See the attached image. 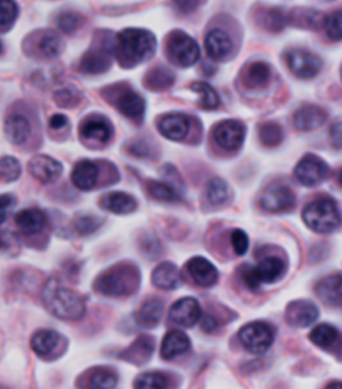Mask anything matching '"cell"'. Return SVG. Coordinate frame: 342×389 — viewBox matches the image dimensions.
<instances>
[{"label":"cell","instance_id":"1","mask_svg":"<svg viewBox=\"0 0 342 389\" xmlns=\"http://www.w3.org/2000/svg\"><path fill=\"white\" fill-rule=\"evenodd\" d=\"M42 299H44L47 309L59 319L77 321L85 314L84 297L60 284L57 279H49L46 282Z\"/></svg>","mask_w":342,"mask_h":389},{"label":"cell","instance_id":"2","mask_svg":"<svg viewBox=\"0 0 342 389\" xmlns=\"http://www.w3.org/2000/svg\"><path fill=\"white\" fill-rule=\"evenodd\" d=\"M117 42L120 59L129 65L149 60L157 49L156 37L142 28H125L119 33Z\"/></svg>","mask_w":342,"mask_h":389},{"label":"cell","instance_id":"3","mask_svg":"<svg viewBox=\"0 0 342 389\" xmlns=\"http://www.w3.org/2000/svg\"><path fill=\"white\" fill-rule=\"evenodd\" d=\"M139 284V276L136 267L125 266H115L109 271H105L95 279V289L100 294L109 296V297H120L127 296L131 292L136 291Z\"/></svg>","mask_w":342,"mask_h":389},{"label":"cell","instance_id":"4","mask_svg":"<svg viewBox=\"0 0 342 389\" xmlns=\"http://www.w3.org/2000/svg\"><path fill=\"white\" fill-rule=\"evenodd\" d=\"M302 218H304L307 228L321 234L332 233V230L339 228L341 223L337 206L329 198L316 199L311 204H307L304 213H302Z\"/></svg>","mask_w":342,"mask_h":389},{"label":"cell","instance_id":"5","mask_svg":"<svg viewBox=\"0 0 342 389\" xmlns=\"http://www.w3.org/2000/svg\"><path fill=\"white\" fill-rule=\"evenodd\" d=\"M286 272V262L277 256H267L255 266L242 267V279L250 289H259L262 284H272Z\"/></svg>","mask_w":342,"mask_h":389},{"label":"cell","instance_id":"6","mask_svg":"<svg viewBox=\"0 0 342 389\" xmlns=\"http://www.w3.org/2000/svg\"><path fill=\"white\" fill-rule=\"evenodd\" d=\"M239 341L245 349L254 354H264L269 351L274 343V328L262 321L245 324L239 331Z\"/></svg>","mask_w":342,"mask_h":389},{"label":"cell","instance_id":"7","mask_svg":"<svg viewBox=\"0 0 342 389\" xmlns=\"http://www.w3.org/2000/svg\"><path fill=\"white\" fill-rule=\"evenodd\" d=\"M167 50L169 55L172 57V60L182 67L194 65L201 57L197 42L191 36H187V33L181 31H174L169 36Z\"/></svg>","mask_w":342,"mask_h":389},{"label":"cell","instance_id":"8","mask_svg":"<svg viewBox=\"0 0 342 389\" xmlns=\"http://www.w3.org/2000/svg\"><path fill=\"white\" fill-rule=\"evenodd\" d=\"M329 174V167L321 157L312 156V154H307V156L302 157L296 166V171H294V176L296 179L301 182L302 186L314 187L322 182Z\"/></svg>","mask_w":342,"mask_h":389},{"label":"cell","instance_id":"9","mask_svg":"<svg viewBox=\"0 0 342 389\" xmlns=\"http://www.w3.org/2000/svg\"><path fill=\"white\" fill-rule=\"evenodd\" d=\"M294 203H296L294 192L287 186L281 184L269 186L259 201L261 208L267 213H284V211L292 209Z\"/></svg>","mask_w":342,"mask_h":389},{"label":"cell","instance_id":"10","mask_svg":"<svg viewBox=\"0 0 342 389\" xmlns=\"http://www.w3.org/2000/svg\"><path fill=\"white\" fill-rule=\"evenodd\" d=\"M201 316V304L194 297H182V299L176 301L169 311V321L176 326H182V328H192L199 323Z\"/></svg>","mask_w":342,"mask_h":389},{"label":"cell","instance_id":"11","mask_svg":"<svg viewBox=\"0 0 342 389\" xmlns=\"http://www.w3.org/2000/svg\"><path fill=\"white\" fill-rule=\"evenodd\" d=\"M286 59L289 69L301 79H312L321 72V59L307 50H291Z\"/></svg>","mask_w":342,"mask_h":389},{"label":"cell","instance_id":"12","mask_svg":"<svg viewBox=\"0 0 342 389\" xmlns=\"http://www.w3.org/2000/svg\"><path fill=\"white\" fill-rule=\"evenodd\" d=\"M245 137V127L239 121H224L214 127V139L220 147L234 151L242 146Z\"/></svg>","mask_w":342,"mask_h":389},{"label":"cell","instance_id":"13","mask_svg":"<svg viewBox=\"0 0 342 389\" xmlns=\"http://www.w3.org/2000/svg\"><path fill=\"white\" fill-rule=\"evenodd\" d=\"M319 318V309L311 301H294L287 306L286 321L296 328H307Z\"/></svg>","mask_w":342,"mask_h":389},{"label":"cell","instance_id":"14","mask_svg":"<svg viewBox=\"0 0 342 389\" xmlns=\"http://www.w3.org/2000/svg\"><path fill=\"white\" fill-rule=\"evenodd\" d=\"M112 124H110L105 117L100 115H90L85 119L80 126V134L85 141L97 142V144H107L112 137Z\"/></svg>","mask_w":342,"mask_h":389},{"label":"cell","instance_id":"15","mask_svg":"<svg viewBox=\"0 0 342 389\" xmlns=\"http://www.w3.org/2000/svg\"><path fill=\"white\" fill-rule=\"evenodd\" d=\"M157 127L164 137L171 139V141H182L191 129V119L179 112L167 114L159 119Z\"/></svg>","mask_w":342,"mask_h":389},{"label":"cell","instance_id":"16","mask_svg":"<svg viewBox=\"0 0 342 389\" xmlns=\"http://www.w3.org/2000/svg\"><path fill=\"white\" fill-rule=\"evenodd\" d=\"M28 171L31 174L46 184L57 181L62 174V164L59 161L52 159L49 156H36L28 162Z\"/></svg>","mask_w":342,"mask_h":389},{"label":"cell","instance_id":"17","mask_svg":"<svg viewBox=\"0 0 342 389\" xmlns=\"http://www.w3.org/2000/svg\"><path fill=\"white\" fill-rule=\"evenodd\" d=\"M187 272H189L192 279L197 284L202 287H209L214 286L218 282V269H215L214 264L210 261H207L204 257H192L189 262H187Z\"/></svg>","mask_w":342,"mask_h":389},{"label":"cell","instance_id":"18","mask_svg":"<svg viewBox=\"0 0 342 389\" xmlns=\"http://www.w3.org/2000/svg\"><path fill=\"white\" fill-rule=\"evenodd\" d=\"M115 107L122 112L125 117L132 119L136 122H142L144 114H146V100L134 90H125L120 92L115 99Z\"/></svg>","mask_w":342,"mask_h":389},{"label":"cell","instance_id":"19","mask_svg":"<svg viewBox=\"0 0 342 389\" xmlns=\"http://www.w3.org/2000/svg\"><path fill=\"white\" fill-rule=\"evenodd\" d=\"M233 38L220 28H214L205 36V50L207 55L214 60L228 59L233 52Z\"/></svg>","mask_w":342,"mask_h":389},{"label":"cell","instance_id":"20","mask_svg":"<svg viewBox=\"0 0 342 389\" xmlns=\"http://www.w3.org/2000/svg\"><path fill=\"white\" fill-rule=\"evenodd\" d=\"M327 114L326 110L321 107H316V105H304L294 114V126H296L299 131H314V129L321 127L322 124L326 122Z\"/></svg>","mask_w":342,"mask_h":389},{"label":"cell","instance_id":"21","mask_svg":"<svg viewBox=\"0 0 342 389\" xmlns=\"http://www.w3.org/2000/svg\"><path fill=\"white\" fill-rule=\"evenodd\" d=\"M99 181V167L92 161L77 162L74 171H72V182L77 189L90 191L94 189Z\"/></svg>","mask_w":342,"mask_h":389},{"label":"cell","instance_id":"22","mask_svg":"<svg viewBox=\"0 0 342 389\" xmlns=\"http://www.w3.org/2000/svg\"><path fill=\"white\" fill-rule=\"evenodd\" d=\"M191 349V341L187 338L186 333L182 331H171L166 334V338L162 339L161 346V354L164 359H176L182 356Z\"/></svg>","mask_w":342,"mask_h":389},{"label":"cell","instance_id":"23","mask_svg":"<svg viewBox=\"0 0 342 389\" xmlns=\"http://www.w3.org/2000/svg\"><path fill=\"white\" fill-rule=\"evenodd\" d=\"M152 282L154 286L159 287V289H164V291L176 289V287H179V282H181L179 269H177L176 264L172 262L159 264L152 272Z\"/></svg>","mask_w":342,"mask_h":389},{"label":"cell","instance_id":"24","mask_svg":"<svg viewBox=\"0 0 342 389\" xmlns=\"http://www.w3.org/2000/svg\"><path fill=\"white\" fill-rule=\"evenodd\" d=\"M100 206L114 214H131L137 209L136 199L125 192H109L100 199Z\"/></svg>","mask_w":342,"mask_h":389},{"label":"cell","instance_id":"25","mask_svg":"<svg viewBox=\"0 0 342 389\" xmlns=\"http://www.w3.org/2000/svg\"><path fill=\"white\" fill-rule=\"evenodd\" d=\"M16 223L23 234H37L46 228V214L41 209H23L17 214Z\"/></svg>","mask_w":342,"mask_h":389},{"label":"cell","instance_id":"26","mask_svg":"<svg viewBox=\"0 0 342 389\" xmlns=\"http://www.w3.org/2000/svg\"><path fill=\"white\" fill-rule=\"evenodd\" d=\"M60 344V334L50 329H41L32 336L31 346L38 356L49 358L52 353L55 351L57 346Z\"/></svg>","mask_w":342,"mask_h":389},{"label":"cell","instance_id":"27","mask_svg":"<svg viewBox=\"0 0 342 389\" xmlns=\"http://www.w3.org/2000/svg\"><path fill=\"white\" fill-rule=\"evenodd\" d=\"M6 136L12 144H23L31 136V122L26 115L14 114L6 121Z\"/></svg>","mask_w":342,"mask_h":389},{"label":"cell","instance_id":"28","mask_svg":"<svg viewBox=\"0 0 342 389\" xmlns=\"http://www.w3.org/2000/svg\"><path fill=\"white\" fill-rule=\"evenodd\" d=\"M269 79H271V67L264 64V62H254V64H250L244 69L242 80L250 89L264 87V85H267Z\"/></svg>","mask_w":342,"mask_h":389},{"label":"cell","instance_id":"29","mask_svg":"<svg viewBox=\"0 0 342 389\" xmlns=\"http://www.w3.org/2000/svg\"><path fill=\"white\" fill-rule=\"evenodd\" d=\"M109 52L97 47V49H90L87 54L82 57L80 60V69L87 74H100V72L109 69Z\"/></svg>","mask_w":342,"mask_h":389},{"label":"cell","instance_id":"30","mask_svg":"<svg viewBox=\"0 0 342 389\" xmlns=\"http://www.w3.org/2000/svg\"><path fill=\"white\" fill-rule=\"evenodd\" d=\"M316 292L327 304H341L342 302V276H329L322 279L316 287Z\"/></svg>","mask_w":342,"mask_h":389},{"label":"cell","instance_id":"31","mask_svg":"<svg viewBox=\"0 0 342 389\" xmlns=\"http://www.w3.org/2000/svg\"><path fill=\"white\" fill-rule=\"evenodd\" d=\"M164 314V304L159 299H147L142 302V306L137 311V323L146 328H154Z\"/></svg>","mask_w":342,"mask_h":389},{"label":"cell","instance_id":"32","mask_svg":"<svg viewBox=\"0 0 342 389\" xmlns=\"http://www.w3.org/2000/svg\"><path fill=\"white\" fill-rule=\"evenodd\" d=\"M152 351H154V339L151 338V336H139L136 343L127 349V353L122 354V358L136 364H142L144 361H147Z\"/></svg>","mask_w":342,"mask_h":389},{"label":"cell","instance_id":"33","mask_svg":"<svg viewBox=\"0 0 342 389\" xmlns=\"http://www.w3.org/2000/svg\"><path fill=\"white\" fill-rule=\"evenodd\" d=\"M311 341L319 348H332L336 344V341L339 339V333L334 326L331 324H319L312 329L311 333Z\"/></svg>","mask_w":342,"mask_h":389},{"label":"cell","instance_id":"34","mask_svg":"<svg viewBox=\"0 0 342 389\" xmlns=\"http://www.w3.org/2000/svg\"><path fill=\"white\" fill-rule=\"evenodd\" d=\"M229 199H230V189L228 182L219 179V177L212 179L209 182V186H207V201H209L212 206H223L228 203Z\"/></svg>","mask_w":342,"mask_h":389},{"label":"cell","instance_id":"35","mask_svg":"<svg viewBox=\"0 0 342 389\" xmlns=\"http://www.w3.org/2000/svg\"><path fill=\"white\" fill-rule=\"evenodd\" d=\"M147 191L154 199L162 201V203H176V201L181 199L174 187L166 184V182L149 181L147 182Z\"/></svg>","mask_w":342,"mask_h":389},{"label":"cell","instance_id":"36","mask_svg":"<svg viewBox=\"0 0 342 389\" xmlns=\"http://www.w3.org/2000/svg\"><path fill=\"white\" fill-rule=\"evenodd\" d=\"M259 137H261V142L267 147H276L282 142L284 132L279 124L276 122H264L259 127Z\"/></svg>","mask_w":342,"mask_h":389},{"label":"cell","instance_id":"37","mask_svg":"<svg viewBox=\"0 0 342 389\" xmlns=\"http://www.w3.org/2000/svg\"><path fill=\"white\" fill-rule=\"evenodd\" d=\"M169 379L166 374L157 373V371H151V373H144L136 379L134 383V388L136 389H167Z\"/></svg>","mask_w":342,"mask_h":389},{"label":"cell","instance_id":"38","mask_svg":"<svg viewBox=\"0 0 342 389\" xmlns=\"http://www.w3.org/2000/svg\"><path fill=\"white\" fill-rule=\"evenodd\" d=\"M117 386V374L110 369H95L90 376L89 389H114Z\"/></svg>","mask_w":342,"mask_h":389},{"label":"cell","instance_id":"39","mask_svg":"<svg viewBox=\"0 0 342 389\" xmlns=\"http://www.w3.org/2000/svg\"><path fill=\"white\" fill-rule=\"evenodd\" d=\"M192 90H196L197 94L201 95V105L207 110H212V109H218L219 107V95L218 92H215L214 89L210 87L209 84L205 82H194L191 85Z\"/></svg>","mask_w":342,"mask_h":389},{"label":"cell","instance_id":"40","mask_svg":"<svg viewBox=\"0 0 342 389\" xmlns=\"http://www.w3.org/2000/svg\"><path fill=\"white\" fill-rule=\"evenodd\" d=\"M38 49H41L42 55L47 57V59H55V57H59V54L62 52L60 37L54 32L44 33V37H42L41 42H38Z\"/></svg>","mask_w":342,"mask_h":389},{"label":"cell","instance_id":"41","mask_svg":"<svg viewBox=\"0 0 342 389\" xmlns=\"http://www.w3.org/2000/svg\"><path fill=\"white\" fill-rule=\"evenodd\" d=\"M22 167L16 157L6 156L0 159V181L2 182H14L21 177Z\"/></svg>","mask_w":342,"mask_h":389},{"label":"cell","instance_id":"42","mask_svg":"<svg viewBox=\"0 0 342 389\" xmlns=\"http://www.w3.org/2000/svg\"><path fill=\"white\" fill-rule=\"evenodd\" d=\"M261 23L267 31L279 32L286 27L287 18L284 16L282 11H277V9H269V11H264L261 14Z\"/></svg>","mask_w":342,"mask_h":389},{"label":"cell","instance_id":"43","mask_svg":"<svg viewBox=\"0 0 342 389\" xmlns=\"http://www.w3.org/2000/svg\"><path fill=\"white\" fill-rule=\"evenodd\" d=\"M172 82H174V75H172L167 69H162V67H157V69L151 70L147 75V85L151 89H167L169 85H172Z\"/></svg>","mask_w":342,"mask_h":389},{"label":"cell","instance_id":"44","mask_svg":"<svg viewBox=\"0 0 342 389\" xmlns=\"http://www.w3.org/2000/svg\"><path fill=\"white\" fill-rule=\"evenodd\" d=\"M324 28L332 41H342V11H336L331 16H327Z\"/></svg>","mask_w":342,"mask_h":389},{"label":"cell","instance_id":"45","mask_svg":"<svg viewBox=\"0 0 342 389\" xmlns=\"http://www.w3.org/2000/svg\"><path fill=\"white\" fill-rule=\"evenodd\" d=\"M100 224H102V219L95 218V215H79V218L75 219V230L82 236H87V234L95 233L100 228Z\"/></svg>","mask_w":342,"mask_h":389},{"label":"cell","instance_id":"46","mask_svg":"<svg viewBox=\"0 0 342 389\" xmlns=\"http://www.w3.org/2000/svg\"><path fill=\"white\" fill-rule=\"evenodd\" d=\"M54 100L60 105V107H74V105L80 100V94L79 90L69 85V87L57 90L54 94Z\"/></svg>","mask_w":342,"mask_h":389},{"label":"cell","instance_id":"47","mask_svg":"<svg viewBox=\"0 0 342 389\" xmlns=\"http://www.w3.org/2000/svg\"><path fill=\"white\" fill-rule=\"evenodd\" d=\"M18 16V7L14 0H0V26H11Z\"/></svg>","mask_w":342,"mask_h":389},{"label":"cell","instance_id":"48","mask_svg":"<svg viewBox=\"0 0 342 389\" xmlns=\"http://www.w3.org/2000/svg\"><path fill=\"white\" fill-rule=\"evenodd\" d=\"M80 16H77L75 12H64L60 14L59 17H57V26L62 32L65 33H72L74 31H77L80 26Z\"/></svg>","mask_w":342,"mask_h":389},{"label":"cell","instance_id":"49","mask_svg":"<svg viewBox=\"0 0 342 389\" xmlns=\"http://www.w3.org/2000/svg\"><path fill=\"white\" fill-rule=\"evenodd\" d=\"M230 243H233L235 254H239V256H244V254L247 252L249 239H247V234H245L244 230L235 229L233 233V236H230Z\"/></svg>","mask_w":342,"mask_h":389},{"label":"cell","instance_id":"50","mask_svg":"<svg viewBox=\"0 0 342 389\" xmlns=\"http://www.w3.org/2000/svg\"><path fill=\"white\" fill-rule=\"evenodd\" d=\"M14 204H16V199L11 194L0 196V224L7 219L9 211L14 208Z\"/></svg>","mask_w":342,"mask_h":389},{"label":"cell","instance_id":"51","mask_svg":"<svg viewBox=\"0 0 342 389\" xmlns=\"http://www.w3.org/2000/svg\"><path fill=\"white\" fill-rule=\"evenodd\" d=\"M331 142L336 149H342V121L331 127Z\"/></svg>","mask_w":342,"mask_h":389},{"label":"cell","instance_id":"52","mask_svg":"<svg viewBox=\"0 0 342 389\" xmlns=\"http://www.w3.org/2000/svg\"><path fill=\"white\" fill-rule=\"evenodd\" d=\"M174 4L182 12H192L201 6L202 0H174Z\"/></svg>","mask_w":342,"mask_h":389},{"label":"cell","instance_id":"53","mask_svg":"<svg viewBox=\"0 0 342 389\" xmlns=\"http://www.w3.org/2000/svg\"><path fill=\"white\" fill-rule=\"evenodd\" d=\"M49 126H50L52 129H62V127H65V126H67V117H65V115H62V114L52 115L50 121H49Z\"/></svg>","mask_w":342,"mask_h":389},{"label":"cell","instance_id":"54","mask_svg":"<svg viewBox=\"0 0 342 389\" xmlns=\"http://www.w3.org/2000/svg\"><path fill=\"white\" fill-rule=\"evenodd\" d=\"M202 329L205 331V333H212V331H215L218 328V321H215L214 316H205L204 319H202Z\"/></svg>","mask_w":342,"mask_h":389},{"label":"cell","instance_id":"55","mask_svg":"<svg viewBox=\"0 0 342 389\" xmlns=\"http://www.w3.org/2000/svg\"><path fill=\"white\" fill-rule=\"evenodd\" d=\"M131 152L136 156H149V146L144 142H134L131 146Z\"/></svg>","mask_w":342,"mask_h":389},{"label":"cell","instance_id":"56","mask_svg":"<svg viewBox=\"0 0 342 389\" xmlns=\"http://www.w3.org/2000/svg\"><path fill=\"white\" fill-rule=\"evenodd\" d=\"M326 389H342V383L339 381H336V383H331L329 386H327Z\"/></svg>","mask_w":342,"mask_h":389},{"label":"cell","instance_id":"57","mask_svg":"<svg viewBox=\"0 0 342 389\" xmlns=\"http://www.w3.org/2000/svg\"><path fill=\"white\" fill-rule=\"evenodd\" d=\"M0 52H2V42H0Z\"/></svg>","mask_w":342,"mask_h":389},{"label":"cell","instance_id":"58","mask_svg":"<svg viewBox=\"0 0 342 389\" xmlns=\"http://www.w3.org/2000/svg\"><path fill=\"white\" fill-rule=\"evenodd\" d=\"M341 184H342V172H341Z\"/></svg>","mask_w":342,"mask_h":389}]
</instances>
